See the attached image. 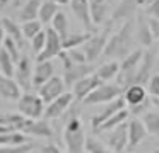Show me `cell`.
Returning <instances> with one entry per match:
<instances>
[{
  "label": "cell",
  "instance_id": "1",
  "mask_svg": "<svg viewBox=\"0 0 159 153\" xmlns=\"http://www.w3.org/2000/svg\"><path fill=\"white\" fill-rule=\"evenodd\" d=\"M132 44H134V24H132V20H123L120 29L110 36L103 56L123 60L125 56L132 53Z\"/></svg>",
  "mask_w": 159,
  "mask_h": 153
},
{
  "label": "cell",
  "instance_id": "2",
  "mask_svg": "<svg viewBox=\"0 0 159 153\" xmlns=\"http://www.w3.org/2000/svg\"><path fill=\"white\" fill-rule=\"evenodd\" d=\"M63 143H65L67 153H87L86 143L87 136L84 131V124L79 116H70L63 128Z\"/></svg>",
  "mask_w": 159,
  "mask_h": 153
},
{
  "label": "cell",
  "instance_id": "3",
  "mask_svg": "<svg viewBox=\"0 0 159 153\" xmlns=\"http://www.w3.org/2000/svg\"><path fill=\"white\" fill-rule=\"evenodd\" d=\"M144 49H134L128 56H125L120 63V73L116 77V83L120 85L121 88H127L130 85H134L135 77H137V71L140 68V63L144 60Z\"/></svg>",
  "mask_w": 159,
  "mask_h": 153
},
{
  "label": "cell",
  "instance_id": "4",
  "mask_svg": "<svg viewBox=\"0 0 159 153\" xmlns=\"http://www.w3.org/2000/svg\"><path fill=\"white\" fill-rule=\"evenodd\" d=\"M45 109L46 105L43 102V99L38 94H33V92H24L21 95V99L17 100V112L28 119H34V121L41 119L45 116Z\"/></svg>",
  "mask_w": 159,
  "mask_h": 153
},
{
  "label": "cell",
  "instance_id": "5",
  "mask_svg": "<svg viewBox=\"0 0 159 153\" xmlns=\"http://www.w3.org/2000/svg\"><path fill=\"white\" fill-rule=\"evenodd\" d=\"M58 58L62 60V63H63V80H65V83L70 85V87H74L79 80L89 77V75H93L94 71H96V68H94L91 63L74 65L72 61L65 56V51H62V54H60Z\"/></svg>",
  "mask_w": 159,
  "mask_h": 153
},
{
  "label": "cell",
  "instance_id": "6",
  "mask_svg": "<svg viewBox=\"0 0 159 153\" xmlns=\"http://www.w3.org/2000/svg\"><path fill=\"white\" fill-rule=\"evenodd\" d=\"M111 26H113V24L108 22L106 27H104V29L101 31L99 34H94V36H91V39L82 46L84 53H86V58H87V63H93V61L98 60L101 54H104V49H106L108 39H110V36H111V34H110Z\"/></svg>",
  "mask_w": 159,
  "mask_h": 153
},
{
  "label": "cell",
  "instance_id": "7",
  "mask_svg": "<svg viewBox=\"0 0 159 153\" xmlns=\"http://www.w3.org/2000/svg\"><path fill=\"white\" fill-rule=\"evenodd\" d=\"M123 95V88L118 83H103L84 100L86 105H98V104H110L115 99Z\"/></svg>",
  "mask_w": 159,
  "mask_h": 153
},
{
  "label": "cell",
  "instance_id": "8",
  "mask_svg": "<svg viewBox=\"0 0 159 153\" xmlns=\"http://www.w3.org/2000/svg\"><path fill=\"white\" fill-rule=\"evenodd\" d=\"M123 109H127V102H125L123 95L118 97V99H115L113 102H110V104H104V107L101 109L98 114H94L93 117H91V128H93V131L96 133L108 119L113 117L115 114H118V112L123 111Z\"/></svg>",
  "mask_w": 159,
  "mask_h": 153
},
{
  "label": "cell",
  "instance_id": "9",
  "mask_svg": "<svg viewBox=\"0 0 159 153\" xmlns=\"http://www.w3.org/2000/svg\"><path fill=\"white\" fill-rule=\"evenodd\" d=\"M46 31V44L45 49L38 54V61H52V58H57L63 51V39L53 27H48Z\"/></svg>",
  "mask_w": 159,
  "mask_h": 153
},
{
  "label": "cell",
  "instance_id": "10",
  "mask_svg": "<svg viewBox=\"0 0 159 153\" xmlns=\"http://www.w3.org/2000/svg\"><path fill=\"white\" fill-rule=\"evenodd\" d=\"M33 71H34V68L31 65V58L22 54L21 60L16 63V73H14V80L17 82L21 90L29 92V88L33 87Z\"/></svg>",
  "mask_w": 159,
  "mask_h": 153
},
{
  "label": "cell",
  "instance_id": "11",
  "mask_svg": "<svg viewBox=\"0 0 159 153\" xmlns=\"http://www.w3.org/2000/svg\"><path fill=\"white\" fill-rule=\"evenodd\" d=\"M19 133H22V134L26 136H33V138H52L53 136V129L52 126L46 122V119L43 121V119H38V121H34V119H24V122L21 124V128H19Z\"/></svg>",
  "mask_w": 159,
  "mask_h": 153
},
{
  "label": "cell",
  "instance_id": "12",
  "mask_svg": "<svg viewBox=\"0 0 159 153\" xmlns=\"http://www.w3.org/2000/svg\"><path fill=\"white\" fill-rule=\"evenodd\" d=\"M65 80H63V77H53L52 80H48L43 87L38 88V95L43 99V102L45 104H50V102H53L55 99H58L60 95L65 94Z\"/></svg>",
  "mask_w": 159,
  "mask_h": 153
},
{
  "label": "cell",
  "instance_id": "13",
  "mask_svg": "<svg viewBox=\"0 0 159 153\" xmlns=\"http://www.w3.org/2000/svg\"><path fill=\"white\" fill-rule=\"evenodd\" d=\"M75 100L72 92H65L63 95H60L58 99H55L53 102L46 104V109H45V119H58L69 111V107L72 105V102Z\"/></svg>",
  "mask_w": 159,
  "mask_h": 153
},
{
  "label": "cell",
  "instance_id": "14",
  "mask_svg": "<svg viewBox=\"0 0 159 153\" xmlns=\"http://www.w3.org/2000/svg\"><path fill=\"white\" fill-rule=\"evenodd\" d=\"M108 133L110 134L106 139V146L113 153H123V150L128 146V122H123Z\"/></svg>",
  "mask_w": 159,
  "mask_h": 153
},
{
  "label": "cell",
  "instance_id": "15",
  "mask_svg": "<svg viewBox=\"0 0 159 153\" xmlns=\"http://www.w3.org/2000/svg\"><path fill=\"white\" fill-rule=\"evenodd\" d=\"M99 85H103V82L96 77V73H93V75H89V77H86V78H82V80L77 82V83L72 87V94H74V97H75V100H82L84 102L98 87H99Z\"/></svg>",
  "mask_w": 159,
  "mask_h": 153
},
{
  "label": "cell",
  "instance_id": "16",
  "mask_svg": "<svg viewBox=\"0 0 159 153\" xmlns=\"http://www.w3.org/2000/svg\"><path fill=\"white\" fill-rule=\"evenodd\" d=\"M55 77V66L52 61H38L33 71V87L39 88Z\"/></svg>",
  "mask_w": 159,
  "mask_h": 153
},
{
  "label": "cell",
  "instance_id": "17",
  "mask_svg": "<svg viewBox=\"0 0 159 153\" xmlns=\"http://www.w3.org/2000/svg\"><path fill=\"white\" fill-rule=\"evenodd\" d=\"M70 9H72L74 15L82 22V26L86 27L87 31L93 29V19H91V5L89 0H70Z\"/></svg>",
  "mask_w": 159,
  "mask_h": 153
},
{
  "label": "cell",
  "instance_id": "18",
  "mask_svg": "<svg viewBox=\"0 0 159 153\" xmlns=\"http://www.w3.org/2000/svg\"><path fill=\"white\" fill-rule=\"evenodd\" d=\"M147 94L149 92L144 85H130V87H127L123 90V99L128 107H137V105L149 100Z\"/></svg>",
  "mask_w": 159,
  "mask_h": 153
},
{
  "label": "cell",
  "instance_id": "19",
  "mask_svg": "<svg viewBox=\"0 0 159 153\" xmlns=\"http://www.w3.org/2000/svg\"><path fill=\"white\" fill-rule=\"evenodd\" d=\"M145 136H147V129H145L142 119L139 117L130 119L128 121V146L130 148L139 146L145 139Z\"/></svg>",
  "mask_w": 159,
  "mask_h": 153
},
{
  "label": "cell",
  "instance_id": "20",
  "mask_svg": "<svg viewBox=\"0 0 159 153\" xmlns=\"http://www.w3.org/2000/svg\"><path fill=\"white\" fill-rule=\"evenodd\" d=\"M22 95L21 87L14 78H9L0 73V97L5 100H19Z\"/></svg>",
  "mask_w": 159,
  "mask_h": 153
},
{
  "label": "cell",
  "instance_id": "21",
  "mask_svg": "<svg viewBox=\"0 0 159 153\" xmlns=\"http://www.w3.org/2000/svg\"><path fill=\"white\" fill-rule=\"evenodd\" d=\"M152 66H154V54L151 51H145L144 53V60L140 63V68L137 71V77H135L134 85H144L149 83V80L152 78Z\"/></svg>",
  "mask_w": 159,
  "mask_h": 153
},
{
  "label": "cell",
  "instance_id": "22",
  "mask_svg": "<svg viewBox=\"0 0 159 153\" xmlns=\"http://www.w3.org/2000/svg\"><path fill=\"white\" fill-rule=\"evenodd\" d=\"M91 5V19L94 26H101L106 22L108 12H110V2L108 0H89Z\"/></svg>",
  "mask_w": 159,
  "mask_h": 153
},
{
  "label": "cell",
  "instance_id": "23",
  "mask_svg": "<svg viewBox=\"0 0 159 153\" xmlns=\"http://www.w3.org/2000/svg\"><path fill=\"white\" fill-rule=\"evenodd\" d=\"M137 0H123L116 5V9L113 10V15H111L110 22L115 24L118 20H128V17L137 10Z\"/></svg>",
  "mask_w": 159,
  "mask_h": 153
},
{
  "label": "cell",
  "instance_id": "24",
  "mask_svg": "<svg viewBox=\"0 0 159 153\" xmlns=\"http://www.w3.org/2000/svg\"><path fill=\"white\" fill-rule=\"evenodd\" d=\"M96 77L99 78L103 83H108V82H111L113 78L118 77V73H120V63L115 60L111 61H106V63H103L101 66L96 68Z\"/></svg>",
  "mask_w": 159,
  "mask_h": 153
},
{
  "label": "cell",
  "instance_id": "25",
  "mask_svg": "<svg viewBox=\"0 0 159 153\" xmlns=\"http://www.w3.org/2000/svg\"><path fill=\"white\" fill-rule=\"evenodd\" d=\"M137 39L142 46H151L154 41L151 26H149V17H145L144 14H140L137 19Z\"/></svg>",
  "mask_w": 159,
  "mask_h": 153
},
{
  "label": "cell",
  "instance_id": "26",
  "mask_svg": "<svg viewBox=\"0 0 159 153\" xmlns=\"http://www.w3.org/2000/svg\"><path fill=\"white\" fill-rule=\"evenodd\" d=\"M0 26L4 27L5 36L14 39L16 43L22 48V44H24V34H22V27L19 26L17 22H14V20L9 19V17H4V19L0 20Z\"/></svg>",
  "mask_w": 159,
  "mask_h": 153
},
{
  "label": "cell",
  "instance_id": "27",
  "mask_svg": "<svg viewBox=\"0 0 159 153\" xmlns=\"http://www.w3.org/2000/svg\"><path fill=\"white\" fill-rule=\"evenodd\" d=\"M33 143L31 138L19 131H11V133H0V146H21Z\"/></svg>",
  "mask_w": 159,
  "mask_h": 153
},
{
  "label": "cell",
  "instance_id": "28",
  "mask_svg": "<svg viewBox=\"0 0 159 153\" xmlns=\"http://www.w3.org/2000/svg\"><path fill=\"white\" fill-rule=\"evenodd\" d=\"M60 12L58 3L53 2V0H46V2H41V7H39V15L38 20L41 24H52L53 17Z\"/></svg>",
  "mask_w": 159,
  "mask_h": 153
},
{
  "label": "cell",
  "instance_id": "29",
  "mask_svg": "<svg viewBox=\"0 0 159 153\" xmlns=\"http://www.w3.org/2000/svg\"><path fill=\"white\" fill-rule=\"evenodd\" d=\"M142 122L147 129V134L159 139V111H154V109L147 111L142 116Z\"/></svg>",
  "mask_w": 159,
  "mask_h": 153
},
{
  "label": "cell",
  "instance_id": "30",
  "mask_svg": "<svg viewBox=\"0 0 159 153\" xmlns=\"http://www.w3.org/2000/svg\"><path fill=\"white\" fill-rule=\"evenodd\" d=\"M39 7H41V0H28L21 9V20L22 22L36 20L39 15Z\"/></svg>",
  "mask_w": 159,
  "mask_h": 153
},
{
  "label": "cell",
  "instance_id": "31",
  "mask_svg": "<svg viewBox=\"0 0 159 153\" xmlns=\"http://www.w3.org/2000/svg\"><path fill=\"white\" fill-rule=\"evenodd\" d=\"M91 39V34L89 32H72L63 39V51H69V49H75L79 46H84L87 41Z\"/></svg>",
  "mask_w": 159,
  "mask_h": 153
},
{
  "label": "cell",
  "instance_id": "32",
  "mask_svg": "<svg viewBox=\"0 0 159 153\" xmlns=\"http://www.w3.org/2000/svg\"><path fill=\"white\" fill-rule=\"evenodd\" d=\"M128 114H130V111L128 109H123V111H120L118 114H115L113 117H110L106 122H104L103 126H101L99 129H98L96 133H108L111 131V129L118 128L120 124H123V122H128Z\"/></svg>",
  "mask_w": 159,
  "mask_h": 153
},
{
  "label": "cell",
  "instance_id": "33",
  "mask_svg": "<svg viewBox=\"0 0 159 153\" xmlns=\"http://www.w3.org/2000/svg\"><path fill=\"white\" fill-rule=\"evenodd\" d=\"M0 73L9 77V78H12L16 73V61L12 60V56L4 48L0 49Z\"/></svg>",
  "mask_w": 159,
  "mask_h": 153
},
{
  "label": "cell",
  "instance_id": "34",
  "mask_svg": "<svg viewBox=\"0 0 159 153\" xmlns=\"http://www.w3.org/2000/svg\"><path fill=\"white\" fill-rule=\"evenodd\" d=\"M52 27L60 34V37H62V39H65V37L69 36V34H70V32H69V19H67L65 12H62V10H60V12L57 14L55 17H53Z\"/></svg>",
  "mask_w": 159,
  "mask_h": 153
},
{
  "label": "cell",
  "instance_id": "35",
  "mask_svg": "<svg viewBox=\"0 0 159 153\" xmlns=\"http://www.w3.org/2000/svg\"><path fill=\"white\" fill-rule=\"evenodd\" d=\"M21 27H22V34H24V37H28V39H33V37L38 36V34L43 31V24L39 22L38 19L29 20V22H22Z\"/></svg>",
  "mask_w": 159,
  "mask_h": 153
},
{
  "label": "cell",
  "instance_id": "36",
  "mask_svg": "<svg viewBox=\"0 0 159 153\" xmlns=\"http://www.w3.org/2000/svg\"><path fill=\"white\" fill-rule=\"evenodd\" d=\"M86 151H87V153H113L106 145H104V143H101L99 139L93 138V136H87Z\"/></svg>",
  "mask_w": 159,
  "mask_h": 153
},
{
  "label": "cell",
  "instance_id": "37",
  "mask_svg": "<svg viewBox=\"0 0 159 153\" xmlns=\"http://www.w3.org/2000/svg\"><path fill=\"white\" fill-rule=\"evenodd\" d=\"M4 49L7 51L9 54L12 56V60L17 63L19 60H21V46H19L17 43H16L14 39H11V37H5V41H4Z\"/></svg>",
  "mask_w": 159,
  "mask_h": 153
},
{
  "label": "cell",
  "instance_id": "38",
  "mask_svg": "<svg viewBox=\"0 0 159 153\" xmlns=\"http://www.w3.org/2000/svg\"><path fill=\"white\" fill-rule=\"evenodd\" d=\"M65 56L69 58V60L72 61L74 65H86V63H87L86 53H84V49H79V48L65 51Z\"/></svg>",
  "mask_w": 159,
  "mask_h": 153
},
{
  "label": "cell",
  "instance_id": "39",
  "mask_svg": "<svg viewBox=\"0 0 159 153\" xmlns=\"http://www.w3.org/2000/svg\"><path fill=\"white\" fill-rule=\"evenodd\" d=\"M45 44H46V31L43 29L38 36H34L31 39V48H33V51H34L36 54H39L43 49H45Z\"/></svg>",
  "mask_w": 159,
  "mask_h": 153
},
{
  "label": "cell",
  "instance_id": "40",
  "mask_svg": "<svg viewBox=\"0 0 159 153\" xmlns=\"http://www.w3.org/2000/svg\"><path fill=\"white\" fill-rule=\"evenodd\" d=\"M33 150V143L21 146H0V153H29Z\"/></svg>",
  "mask_w": 159,
  "mask_h": 153
},
{
  "label": "cell",
  "instance_id": "41",
  "mask_svg": "<svg viewBox=\"0 0 159 153\" xmlns=\"http://www.w3.org/2000/svg\"><path fill=\"white\" fill-rule=\"evenodd\" d=\"M147 92L156 99V100H159V73H157V75H152V78L149 80V83H147Z\"/></svg>",
  "mask_w": 159,
  "mask_h": 153
},
{
  "label": "cell",
  "instance_id": "42",
  "mask_svg": "<svg viewBox=\"0 0 159 153\" xmlns=\"http://www.w3.org/2000/svg\"><path fill=\"white\" fill-rule=\"evenodd\" d=\"M147 15L159 19V0H154L151 5H147Z\"/></svg>",
  "mask_w": 159,
  "mask_h": 153
},
{
  "label": "cell",
  "instance_id": "43",
  "mask_svg": "<svg viewBox=\"0 0 159 153\" xmlns=\"http://www.w3.org/2000/svg\"><path fill=\"white\" fill-rule=\"evenodd\" d=\"M41 153H67L63 151L60 146H57L55 143H48V145H43L41 146Z\"/></svg>",
  "mask_w": 159,
  "mask_h": 153
},
{
  "label": "cell",
  "instance_id": "44",
  "mask_svg": "<svg viewBox=\"0 0 159 153\" xmlns=\"http://www.w3.org/2000/svg\"><path fill=\"white\" fill-rule=\"evenodd\" d=\"M149 26H151V31H152V36H154V39L159 41V19L149 17Z\"/></svg>",
  "mask_w": 159,
  "mask_h": 153
},
{
  "label": "cell",
  "instance_id": "45",
  "mask_svg": "<svg viewBox=\"0 0 159 153\" xmlns=\"http://www.w3.org/2000/svg\"><path fill=\"white\" fill-rule=\"evenodd\" d=\"M5 31H4V27L0 26V49H2V48H4V41H5Z\"/></svg>",
  "mask_w": 159,
  "mask_h": 153
},
{
  "label": "cell",
  "instance_id": "46",
  "mask_svg": "<svg viewBox=\"0 0 159 153\" xmlns=\"http://www.w3.org/2000/svg\"><path fill=\"white\" fill-rule=\"evenodd\" d=\"M9 2H11V0H0V14L4 12V9L9 5Z\"/></svg>",
  "mask_w": 159,
  "mask_h": 153
},
{
  "label": "cell",
  "instance_id": "47",
  "mask_svg": "<svg viewBox=\"0 0 159 153\" xmlns=\"http://www.w3.org/2000/svg\"><path fill=\"white\" fill-rule=\"evenodd\" d=\"M53 2H57L58 5H67V3H70V0H53Z\"/></svg>",
  "mask_w": 159,
  "mask_h": 153
},
{
  "label": "cell",
  "instance_id": "48",
  "mask_svg": "<svg viewBox=\"0 0 159 153\" xmlns=\"http://www.w3.org/2000/svg\"><path fill=\"white\" fill-rule=\"evenodd\" d=\"M154 0H140V3H145V5H151Z\"/></svg>",
  "mask_w": 159,
  "mask_h": 153
},
{
  "label": "cell",
  "instance_id": "49",
  "mask_svg": "<svg viewBox=\"0 0 159 153\" xmlns=\"http://www.w3.org/2000/svg\"><path fill=\"white\" fill-rule=\"evenodd\" d=\"M108 2H116V3H120V2H123V0H108Z\"/></svg>",
  "mask_w": 159,
  "mask_h": 153
},
{
  "label": "cell",
  "instance_id": "50",
  "mask_svg": "<svg viewBox=\"0 0 159 153\" xmlns=\"http://www.w3.org/2000/svg\"><path fill=\"white\" fill-rule=\"evenodd\" d=\"M152 153H159V148H156V150H154V151H152Z\"/></svg>",
  "mask_w": 159,
  "mask_h": 153
}]
</instances>
